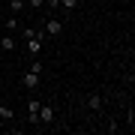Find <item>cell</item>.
<instances>
[{
  "instance_id": "obj_1",
  "label": "cell",
  "mask_w": 135,
  "mask_h": 135,
  "mask_svg": "<svg viewBox=\"0 0 135 135\" xmlns=\"http://www.w3.org/2000/svg\"><path fill=\"white\" fill-rule=\"evenodd\" d=\"M42 39H45V30H36L33 36H27V51L30 54H39V51H42Z\"/></svg>"
},
{
  "instance_id": "obj_2",
  "label": "cell",
  "mask_w": 135,
  "mask_h": 135,
  "mask_svg": "<svg viewBox=\"0 0 135 135\" xmlns=\"http://www.w3.org/2000/svg\"><path fill=\"white\" fill-rule=\"evenodd\" d=\"M39 105H42V102H39V99H30L27 102V117H30V123H39Z\"/></svg>"
},
{
  "instance_id": "obj_3",
  "label": "cell",
  "mask_w": 135,
  "mask_h": 135,
  "mask_svg": "<svg viewBox=\"0 0 135 135\" xmlns=\"http://www.w3.org/2000/svg\"><path fill=\"white\" fill-rule=\"evenodd\" d=\"M51 120H54V108H51V105H39V123L48 126Z\"/></svg>"
},
{
  "instance_id": "obj_4",
  "label": "cell",
  "mask_w": 135,
  "mask_h": 135,
  "mask_svg": "<svg viewBox=\"0 0 135 135\" xmlns=\"http://www.w3.org/2000/svg\"><path fill=\"white\" fill-rule=\"evenodd\" d=\"M45 33L60 36V33H63V21H57V18H48V21H45Z\"/></svg>"
},
{
  "instance_id": "obj_5",
  "label": "cell",
  "mask_w": 135,
  "mask_h": 135,
  "mask_svg": "<svg viewBox=\"0 0 135 135\" xmlns=\"http://www.w3.org/2000/svg\"><path fill=\"white\" fill-rule=\"evenodd\" d=\"M21 81H24V87H27V90H36V87H39V75H36V72H27Z\"/></svg>"
},
{
  "instance_id": "obj_6",
  "label": "cell",
  "mask_w": 135,
  "mask_h": 135,
  "mask_svg": "<svg viewBox=\"0 0 135 135\" xmlns=\"http://www.w3.org/2000/svg\"><path fill=\"white\" fill-rule=\"evenodd\" d=\"M87 108H90V111H99L102 108V96H99V93H90V96H87Z\"/></svg>"
},
{
  "instance_id": "obj_7",
  "label": "cell",
  "mask_w": 135,
  "mask_h": 135,
  "mask_svg": "<svg viewBox=\"0 0 135 135\" xmlns=\"http://www.w3.org/2000/svg\"><path fill=\"white\" fill-rule=\"evenodd\" d=\"M0 48H3V51H15L18 45H15V39H12V36H0Z\"/></svg>"
},
{
  "instance_id": "obj_8",
  "label": "cell",
  "mask_w": 135,
  "mask_h": 135,
  "mask_svg": "<svg viewBox=\"0 0 135 135\" xmlns=\"http://www.w3.org/2000/svg\"><path fill=\"white\" fill-rule=\"evenodd\" d=\"M12 117H15L12 105H0V120H12Z\"/></svg>"
},
{
  "instance_id": "obj_9",
  "label": "cell",
  "mask_w": 135,
  "mask_h": 135,
  "mask_svg": "<svg viewBox=\"0 0 135 135\" xmlns=\"http://www.w3.org/2000/svg\"><path fill=\"white\" fill-rule=\"evenodd\" d=\"M24 9H27L24 0H9V12H24Z\"/></svg>"
},
{
  "instance_id": "obj_10",
  "label": "cell",
  "mask_w": 135,
  "mask_h": 135,
  "mask_svg": "<svg viewBox=\"0 0 135 135\" xmlns=\"http://www.w3.org/2000/svg\"><path fill=\"white\" fill-rule=\"evenodd\" d=\"M6 30H21V21L15 18V15H9V18H6Z\"/></svg>"
},
{
  "instance_id": "obj_11",
  "label": "cell",
  "mask_w": 135,
  "mask_h": 135,
  "mask_svg": "<svg viewBox=\"0 0 135 135\" xmlns=\"http://www.w3.org/2000/svg\"><path fill=\"white\" fill-rule=\"evenodd\" d=\"M78 6V0H60V9H66V12H72Z\"/></svg>"
},
{
  "instance_id": "obj_12",
  "label": "cell",
  "mask_w": 135,
  "mask_h": 135,
  "mask_svg": "<svg viewBox=\"0 0 135 135\" xmlns=\"http://www.w3.org/2000/svg\"><path fill=\"white\" fill-rule=\"evenodd\" d=\"M42 69H45V63H42V60H33V63H30V72L42 75Z\"/></svg>"
},
{
  "instance_id": "obj_13",
  "label": "cell",
  "mask_w": 135,
  "mask_h": 135,
  "mask_svg": "<svg viewBox=\"0 0 135 135\" xmlns=\"http://www.w3.org/2000/svg\"><path fill=\"white\" fill-rule=\"evenodd\" d=\"M24 3H27V6H33V9H39V6L45 3V0H24Z\"/></svg>"
}]
</instances>
